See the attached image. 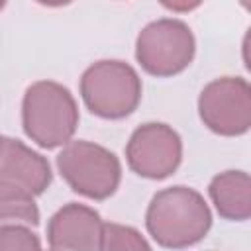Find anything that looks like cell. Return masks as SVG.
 I'll return each instance as SVG.
<instances>
[{
    "label": "cell",
    "mask_w": 251,
    "mask_h": 251,
    "mask_svg": "<svg viewBox=\"0 0 251 251\" xmlns=\"http://www.w3.org/2000/svg\"><path fill=\"white\" fill-rule=\"evenodd\" d=\"M145 227L157 245L182 249L206 237L212 227V212L198 190L176 184L159 190L151 198Z\"/></svg>",
    "instance_id": "6da1fadb"
},
{
    "label": "cell",
    "mask_w": 251,
    "mask_h": 251,
    "mask_svg": "<svg viewBox=\"0 0 251 251\" xmlns=\"http://www.w3.org/2000/svg\"><path fill=\"white\" fill-rule=\"evenodd\" d=\"M78 106L71 90L55 80H37L22 100L24 133L41 149L69 143L78 127Z\"/></svg>",
    "instance_id": "7a4b0ae2"
},
{
    "label": "cell",
    "mask_w": 251,
    "mask_h": 251,
    "mask_svg": "<svg viewBox=\"0 0 251 251\" xmlns=\"http://www.w3.org/2000/svg\"><path fill=\"white\" fill-rule=\"evenodd\" d=\"M78 88L84 106L102 120L127 118L137 110L143 92L137 71L118 59L92 63L82 73Z\"/></svg>",
    "instance_id": "3957f363"
},
{
    "label": "cell",
    "mask_w": 251,
    "mask_h": 251,
    "mask_svg": "<svg viewBox=\"0 0 251 251\" xmlns=\"http://www.w3.org/2000/svg\"><path fill=\"white\" fill-rule=\"evenodd\" d=\"M57 171L76 194L90 200L110 198L122 182L120 159L110 149L86 139L63 145L57 155Z\"/></svg>",
    "instance_id": "277c9868"
},
{
    "label": "cell",
    "mask_w": 251,
    "mask_h": 251,
    "mask_svg": "<svg viewBox=\"0 0 251 251\" xmlns=\"http://www.w3.org/2000/svg\"><path fill=\"white\" fill-rule=\"evenodd\" d=\"M196 53L192 29L175 18L147 24L135 39V59L151 76H175L188 69Z\"/></svg>",
    "instance_id": "5b68a950"
},
{
    "label": "cell",
    "mask_w": 251,
    "mask_h": 251,
    "mask_svg": "<svg viewBox=\"0 0 251 251\" xmlns=\"http://www.w3.org/2000/svg\"><path fill=\"white\" fill-rule=\"evenodd\" d=\"M202 124L224 137H237L251 127V86L241 76H220L198 96Z\"/></svg>",
    "instance_id": "8992f818"
},
{
    "label": "cell",
    "mask_w": 251,
    "mask_h": 251,
    "mask_svg": "<svg viewBox=\"0 0 251 251\" xmlns=\"http://www.w3.org/2000/svg\"><path fill=\"white\" fill-rule=\"evenodd\" d=\"M126 161L137 176L163 180L182 161V139L171 126L147 122L133 129L126 145Z\"/></svg>",
    "instance_id": "52a82bcc"
},
{
    "label": "cell",
    "mask_w": 251,
    "mask_h": 251,
    "mask_svg": "<svg viewBox=\"0 0 251 251\" xmlns=\"http://www.w3.org/2000/svg\"><path fill=\"white\" fill-rule=\"evenodd\" d=\"M100 214L84 204L69 202L59 208L47 224V245L51 249L94 251L100 249L102 237Z\"/></svg>",
    "instance_id": "ba28073f"
},
{
    "label": "cell",
    "mask_w": 251,
    "mask_h": 251,
    "mask_svg": "<svg viewBox=\"0 0 251 251\" xmlns=\"http://www.w3.org/2000/svg\"><path fill=\"white\" fill-rule=\"evenodd\" d=\"M0 178L39 196L49 188L53 173L49 161L41 153L33 151L20 139L4 137L0 149Z\"/></svg>",
    "instance_id": "9c48e42d"
},
{
    "label": "cell",
    "mask_w": 251,
    "mask_h": 251,
    "mask_svg": "<svg viewBox=\"0 0 251 251\" xmlns=\"http://www.w3.org/2000/svg\"><path fill=\"white\" fill-rule=\"evenodd\" d=\"M210 200L216 212L229 222L251 218V178L245 171H224L208 184Z\"/></svg>",
    "instance_id": "30bf717a"
},
{
    "label": "cell",
    "mask_w": 251,
    "mask_h": 251,
    "mask_svg": "<svg viewBox=\"0 0 251 251\" xmlns=\"http://www.w3.org/2000/svg\"><path fill=\"white\" fill-rule=\"evenodd\" d=\"M14 220L37 226L39 224V208L35 204L33 194L0 178V224L14 222Z\"/></svg>",
    "instance_id": "8fae6325"
},
{
    "label": "cell",
    "mask_w": 251,
    "mask_h": 251,
    "mask_svg": "<svg viewBox=\"0 0 251 251\" xmlns=\"http://www.w3.org/2000/svg\"><path fill=\"white\" fill-rule=\"evenodd\" d=\"M149 241L141 237V233L131 226L122 224H104L102 226V237H100V249L102 251H124V249H149Z\"/></svg>",
    "instance_id": "7c38bea8"
},
{
    "label": "cell",
    "mask_w": 251,
    "mask_h": 251,
    "mask_svg": "<svg viewBox=\"0 0 251 251\" xmlns=\"http://www.w3.org/2000/svg\"><path fill=\"white\" fill-rule=\"evenodd\" d=\"M29 251L41 249L39 237L25 226L6 224L0 226V251Z\"/></svg>",
    "instance_id": "4fadbf2b"
},
{
    "label": "cell",
    "mask_w": 251,
    "mask_h": 251,
    "mask_svg": "<svg viewBox=\"0 0 251 251\" xmlns=\"http://www.w3.org/2000/svg\"><path fill=\"white\" fill-rule=\"evenodd\" d=\"M202 2H204V0H159L161 6H165L167 10L176 12V14L192 12V10H196Z\"/></svg>",
    "instance_id": "5bb4252c"
},
{
    "label": "cell",
    "mask_w": 251,
    "mask_h": 251,
    "mask_svg": "<svg viewBox=\"0 0 251 251\" xmlns=\"http://www.w3.org/2000/svg\"><path fill=\"white\" fill-rule=\"evenodd\" d=\"M35 2L41 6H47V8H61V6L71 4L73 0H35Z\"/></svg>",
    "instance_id": "9a60e30c"
},
{
    "label": "cell",
    "mask_w": 251,
    "mask_h": 251,
    "mask_svg": "<svg viewBox=\"0 0 251 251\" xmlns=\"http://www.w3.org/2000/svg\"><path fill=\"white\" fill-rule=\"evenodd\" d=\"M6 6V0H0V12H2V8Z\"/></svg>",
    "instance_id": "2e32d148"
},
{
    "label": "cell",
    "mask_w": 251,
    "mask_h": 251,
    "mask_svg": "<svg viewBox=\"0 0 251 251\" xmlns=\"http://www.w3.org/2000/svg\"><path fill=\"white\" fill-rule=\"evenodd\" d=\"M2 139H4V135H0V149H2Z\"/></svg>",
    "instance_id": "e0dca14e"
}]
</instances>
